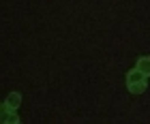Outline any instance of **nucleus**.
Masks as SVG:
<instances>
[{"label":"nucleus","mask_w":150,"mask_h":124,"mask_svg":"<svg viewBox=\"0 0 150 124\" xmlns=\"http://www.w3.org/2000/svg\"><path fill=\"white\" fill-rule=\"evenodd\" d=\"M19 101H22V96H19L17 92H11L4 105H6V107H17V105H19Z\"/></svg>","instance_id":"obj_2"},{"label":"nucleus","mask_w":150,"mask_h":124,"mask_svg":"<svg viewBox=\"0 0 150 124\" xmlns=\"http://www.w3.org/2000/svg\"><path fill=\"white\" fill-rule=\"evenodd\" d=\"M146 75L139 71V68H135V71H129L127 79H129V90L131 92H144L146 88V81H144Z\"/></svg>","instance_id":"obj_1"},{"label":"nucleus","mask_w":150,"mask_h":124,"mask_svg":"<svg viewBox=\"0 0 150 124\" xmlns=\"http://www.w3.org/2000/svg\"><path fill=\"white\" fill-rule=\"evenodd\" d=\"M137 68L144 75H150V58H139V62H137Z\"/></svg>","instance_id":"obj_3"}]
</instances>
